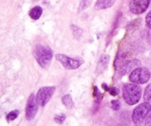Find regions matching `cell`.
Returning <instances> with one entry per match:
<instances>
[{"instance_id":"6da1fadb","label":"cell","mask_w":151,"mask_h":126,"mask_svg":"<svg viewBox=\"0 0 151 126\" xmlns=\"http://www.w3.org/2000/svg\"><path fill=\"white\" fill-rule=\"evenodd\" d=\"M33 55L40 66L43 68L50 66L53 58L51 49L41 44H36L33 48Z\"/></svg>"},{"instance_id":"7a4b0ae2","label":"cell","mask_w":151,"mask_h":126,"mask_svg":"<svg viewBox=\"0 0 151 126\" xmlns=\"http://www.w3.org/2000/svg\"><path fill=\"white\" fill-rule=\"evenodd\" d=\"M142 96V89L136 84H125L122 88V97L127 104L135 105L139 101Z\"/></svg>"},{"instance_id":"3957f363","label":"cell","mask_w":151,"mask_h":126,"mask_svg":"<svg viewBox=\"0 0 151 126\" xmlns=\"http://www.w3.org/2000/svg\"><path fill=\"white\" fill-rule=\"evenodd\" d=\"M151 111V105L150 103L145 102L139 105L134 110L132 114V119L134 124L139 125L144 122L148 114Z\"/></svg>"},{"instance_id":"277c9868","label":"cell","mask_w":151,"mask_h":126,"mask_svg":"<svg viewBox=\"0 0 151 126\" xmlns=\"http://www.w3.org/2000/svg\"><path fill=\"white\" fill-rule=\"evenodd\" d=\"M150 72L145 67H139L132 71L129 80L136 84H144L150 78Z\"/></svg>"},{"instance_id":"5b68a950","label":"cell","mask_w":151,"mask_h":126,"mask_svg":"<svg viewBox=\"0 0 151 126\" xmlns=\"http://www.w3.org/2000/svg\"><path fill=\"white\" fill-rule=\"evenodd\" d=\"M55 91V86H45L40 89L36 94V100L38 105L42 107L45 106L52 98Z\"/></svg>"},{"instance_id":"8992f818","label":"cell","mask_w":151,"mask_h":126,"mask_svg":"<svg viewBox=\"0 0 151 126\" xmlns=\"http://www.w3.org/2000/svg\"><path fill=\"white\" fill-rule=\"evenodd\" d=\"M55 58L66 69H76L79 68L83 63L82 61L69 58L63 54L56 55Z\"/></svg>"},{"instance_id":"52a82bcc","label":"cell","mask_w":151,"mask_h":126,"mask_svg":"<svg viewBox=\"0 0 151 126\" xmlns=\"http://www.w3.org/2000/svg\"><path fill=\"white\" fill-rule=\"evenodd\" d=\"M151 0H131L130 2V10L134 14H142L149 7Z\"/></svg>"},{"instance_id":"ba28073f","label":"cell","mask_w":151,"mask_h":126,"mask_svg":"<svg viewBox=\"0 0 151 126\" xmlns=\"http://www.w3.org/2000/svg\"><path fill=\"white\" fill-rule=\"evenodd\" d=\"M38 102L34 94H31L29 97L26 106V118L27 120H31L35 117L38 112Z\"/></svg>"},{"instance_id":"9c48e42d","label":"cell","mask_w":151,"mask_h":126,"mask_svg":"<svg viewBox=\"0 0 151 126\" xmlns=\"http://www.w3.org/2000/svg\"><path fill=\"white\" fill-rule=\"evenodd\" d=\"M109 60H110V57H109V55H102L97 65V68H96V73L97 75H100L106 71L109 63Z\"/></svg>"},{"instance_id":"30bf717a","label":"cell","mask_w":151,"mask_h":126,"mask_svg":"<svg viewBox=\"0 0 151 126\" xmlns=\"http://www.w3.org/2000/svg\"><path fill=\"white\" fill-rule=\"evenodd\" d=\"M116 0H97L94 5L95 10H103L109 8L114 4Z\"/></svg>"},{"instance_id":"8fae6325","label":"cell","mask_w":151,"mask_h":126,"mask_svg":"<svg viewBox=\"0 0 151 126\" xmlns=\"http://www.w3.org/2000/svg\"><path fill=\"white\" fill-rule=\"evenodd\" d=\"M140 65H141V63L138 60H132V61H130L129 63H125L123 67H122L123 74H125L126 72H129V71H134V69H137V66H139Z\"/></svg>"},{"instance_id":"7c38bea8","label":"cell","mask_w":151,"mask_h":126,"mask_svg":"<svg viewBox=\"0 0 151 126\" xmlns=\"http://www.w3.org/2000/svg\"><path fill=\"white\" fill-rule=\"evenodd\" d=\"M42 12V8L39 7V6H36V7H34L33 8L31 9L29 13V15L31 19H32L33 20H38L41 17Z\"/></svg>"},{"instance_id":"4fadbf2b","label":"cell","mask_w":151,"mask_h":126,"mask_svg":"<svg viewBox=\"0 0 151 126\" xmlns=\"http://www.w3.org/2000/svg\"><path fill=\"white\" fill-rule=\"evenodd\" d=\"M62 103L68 109H72L74 106L73 100L70 94H66L62 97Z\"/></svg>"},{"instance_id":"5bb4252c","label":"cell","mask_w":151,"mask_h":126,"mask_svg":"<svg viewBox=\"0 0 151 126\" xmlns=\"http://www.w3.org/2000/svg\"><path fill=\"white\" fill-rule=\"evenodd\" d=\"M91 2H92V0H82L81 3H80L79 7H78V11L81 12L83 10H86V8H88L91 5Z\"/></svg>"},{"instance_id":"9a60e30c","label":"cell","mask_w":151,"mask_h":126,"mask_svg":"<svg viewBox=\"0 0 151 126\" xmlns=\"http://www.w3.org/2000/svg\"><path fill=\"white\" fill-rule=\"evenodd\" d=\"M144 100L147 103H151V84H149L145 90Z\"/></svg>"},{"instance_id":"2e32d148","label":"cell","mask_w":151,"mask_h":126,"mask_svg":"<svg viewBox=\"0 0 151 126\" xmlns=\"http://www.w3.org/2000/svg\"><path fill=\"white\" fill-rule=\"evenodd\" d=\"M19 112L18 110L12 111V112H10V113L7 115L6 119H7V120L8 121V122L14 120H16V118H17V117L19 116Z\"/></svg>"},{"instance_id":"e0dca14e","label":"cell","mask_w":151,"mask_h":126,"mask_svg":"<svg viewBox=\"0 0 151 126\" xmlns=\"http://www.w3.org/2000/svg\"><path fill=\"white\" fill-rule=\"evenodd\" d=\"M65 119H66V116H65L64 114H63L55 115L54 117L55 121V122L58 124L63 123V121L65 120Z\"/></svg>"},{"instance_id":"ac0fdd59","label":"cell","mask_w":151,"mask_h":126,"mask_svg":"<svg viewBox=\"0 0 151 126\" xmlns=\"http://www.w3.org/2000/svg\"><path fill=\"white\" fill-rule=\"evenodd\" d=\"M111 107L114 111L119 110L121 107V103L119 100H114L111 101Z\"/></svg>"},{"instance_id":"d6986e66","label":"cell","mask_w":151,"mask_h":126,"mask_svg":"<svg viewBox=\"0 0 151 126\" xmlns=\"http://www.w3.org/2000/svg\"><path fill=\"white\" fill-rule=\"evenodd\" d=\"M146 25L149 29L151 30V11L149 12L146 16Z\"/></svg>"},{"instance_id":"ffe728a7","label":"cell","mask_w":151,"mask_h":126,"mask_svg":"<svg viewBox=\"0 0 151 126\" xmlns=\"http://www.w3.org/2000/svg\"><path fill=\"white\" fill-rule=\"evenodd\" d=\"M108 91H109V92H110V94L113 96H116L118 93L117 89H116V88H114H114H109Z\"/></svg>"},{"instance_id":"44dd1931","label":"cell","mask_w":151,"mask_h":126,"mask_svg":"<svg viewBox=\"0 0 151 126\" xmlns=\"http://www.w3.org/2000/svg\"><path fill=\"white\" fill-rule=\"evenodd\" d=\"M145 125L146 126H151V114L147 117V118L145 120Z\"/></svg>"}]
</instances>
